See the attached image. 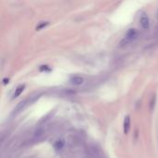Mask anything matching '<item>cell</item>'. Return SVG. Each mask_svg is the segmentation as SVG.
<instances>
[{"mask_svg": "<svg viewBox=\"0 0 158 158\" xmlns=\"http://www.w3.org/2000/svg\"><path fill=\"white\" fill-rule=\"evenodd\" d=\"M65 145V140H64L63 139H59L57 140L56 143H55V148L56 150H60L61 148H63V146Z\"/></svg>", "mask_w": 158, "mask_h": 158, "instance_id": "52a82bcc", "label": "cell"}, {"mask_svg": "<svg viewBox=\"0 0 158 158\" xmlns=\"http://www.w3.org/2000/svg\"><path fill=\"white\" fill-rule=\"evenodd\" d=\"M26 103H27V100H23V101H21V102H20L19 104H18L16 108L14 109V114L19 113L20 111H21L23 108H24L25 105H26Z\"/></svg>", "mask_w": 158, "mask_h": 158, "instance_id": "5b68a950", "label": "cell"}, {"mask_svg": "<svg viewBox=\"0 0 158 158\" xmlns=\"http://www.w3.org/2000/svg\"><path fill=\"white\" fill-rule=\"evenodd\" d=\"M8 80H9L7 79V78L4 79V80H3V83H4V84H8Z\"/></svg>", "mask_w": 158, "mask_h": 158, "instance_id": "9c48e42d", "label": "cell"}, {"mask_svg": "<svg viewBox=\"0 0 158 158\" xmlns=\"http://www.w3.org/2000/svg\"><path fill=\"white\" fill-rule=\"evenodd\" d=\"M70 83L74 85H81L84 83V79L80 76H74L70 79Z\"/></svg>", "mask_w": 158, "mask_h": 158, "instance_id": "3957f363", "label": "cell"}, {"mask_svg": "<svg viewBox=\"0 0 158 158\" xmlns=\"http://www.w3.org/2000/svg\"><path fill=\"white\" fill-rule=\"evenodd\" d=\"M137 36V31L136 29H130L128 32H127V34H126V39L127 40H132L133 38H135Z\"/></svg>", "mask_w": 158, "mask_h": 158, "instance_id": "277c9868", "label": "cell"}, {"mask_svg": "<svg viewBox=\"0 0 158 158\" xmlns=\"http://www.w3.org/2000/svg\"><path fill=\"white\" fill-rule=\"evenodd\" d=\"M48 24H49V22H48V21H45V22H43V23H40V24L36 27V30L39 31V30H41V29H43V28L46 27Z\"/></svg>", "mask_w": 158, "mask_h": 158, "instance_id": "ba28073f", "label": "cell"}, {"mask_svg": "<svg viewBox=\"0 0 158 158\" xmlns=\"http://www.w3.org/2000/svg\"><path fill=\"white\" fill-rule=\"evenodd\" d=\"M24 88H25V86H24V85H20V86H18V87L16 88V90H15V92H14L13 98H17V97H19V96L21 95V93H22L23 90H24Z\"/></svg>", "mask_w": 158, "mask_h": 158, "instance_id": "8992f818", "label": "cell"}, {"mask_svg": "<svg viewBox=\"0 0 158 158\" xmlns=\"http://www.w3.org/2000/svg\"><path fill=\"white\" fill-rule=\"evenodd\" d=\"M140 24L142 26L144 30H147L150 27V20H149V17L146 15V14H142L140 16Z\"/></svg>", "mask_w": 158, "mask_h": 158, "instance_id": "6da1fadb", "label": "cell"}, {"mask_svg": "<svg viewBox=\"0 0 158 158\" xmlns=\"http://www.w3.org/2000/svg\"><path fill=\"white\" fill-rule=\"evenodd\" d=\"M130 130V116H125L124 123H123V130H124L125 134H128Z\"/></svg>", "mask_w": 158, "mask_h": 158, "instance_id": "7a4b0ae2", "label": "cell"}, {"mask_svg": "<svg viewBox=\"0 0 158 158\" xmlns=\"http://www.w3.org/2000/svg\"><path fill=\"white\" fill-rule=\"evenodd\" d=\"M157 15H158V12H157Z\"/></svg>", "mask_w": 158, "mask_h": 158, "instance_id": "30bf717a", "label": "cell"}]
</instances>
